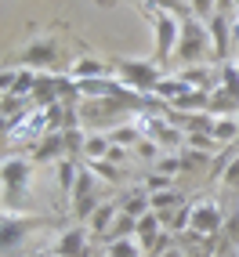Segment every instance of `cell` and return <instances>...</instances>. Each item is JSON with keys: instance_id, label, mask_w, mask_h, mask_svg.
Returning <instances> with one entry per match:
<instances>
[{"instance_id": "f1b7e54d", "label": "cell", "mask_w": 239, "mask_h": 257, "mask_svg": "<svg viewBox=\"0 0 239 257\" xmlns=\"http://www.w3.org/2000/svg\"><path fill=\"white\" fill-rule=\"evenodd\" d=\"M181 167H185L181 156H160V160H156V170H160V174H167V178H174Z\"/></svg>"}, {"instance_id": "83f0119b", "label": "cell", "mask_w": 239, "mask_h": 257, "mask_svg": "<svg viewBox=\"0 0 239 257\" xmlns=\"http://www.w3.org/2000/svg\"><path fill=\"white\" fill-rule=\"evenodd\" d=\"M91 174H94V178H101V181H109V185H116V181H120V170H116V163H112V160H94V163H91Z\"/></svg>"}, {"instance_id": "4dcf8cb0", "label": "cell", "mask_w": 239, "mask_h": 257, "mask_svg": "<svg viewBox=\"0 0 239 257\" xmlns=\"http://www.w3.org/2000/svg\"><path fill=\"white\" fill-rule=\"evenodd\" d=\"M134 149H138L145 160H156V156H160V142H149V138H142V142L134 145Z\"/></svg>"}, {"instance_id": "e0dca14e", "label": "cell", "mask_w": 239, "mask_h": 257, "mask_svg": "<svg viewBox=\"0 0 239 257\" xmlns=\"http://www.w3.org/2000/svg\"><path fill=\"white\" fill-rule=\"evenodd\" d=\"M98 76H105V62L94 58V55H80L73 62V69H69V80H98Z\"/></svg>"}, {"instance_id": "9a60e30c", "label": "cell", "mask_w": 239, "mask_h": 257, "mask_svg": "<svg viewBox=\"0 0 239 257\" xmlns=\"http://www.w3.org/2000/svg\"><path fill=\"white\" fill-rule=\"evenodd\" d=\"M181 203H185V196L178 192L174 185H170V188H160V192H149V207L160 214V221H167V214H170V210H178Z\"/></svg>"}, {"instance_id": "f546056e", "label": "cell", "mask_w": 239, "mask_h": 257, "mask_svg": "<svg viewBox=\"0 0 239 257\" xmlns=\"http://www.w3.org/2000/svg\"><path fill=\"white\" fill-rule=\"evenodd\" d=\"M145 188H149V192H160V188H170V178L156 170V174H149V178H145Z\"/></svg>"}, {"instance_id": "d6a6232c", "label": "cell", "mask_w": 239, "mask_h": 257, "mask_svg": "<svg viewBox=\"0 0 239 257\" xmlns=\"http://www.w3.org/2000/svg\"><path fill=\"white\" fill-rule=\"evenodd\" d=\"M228 239L239 243V214H232V221H228Z\"/></svg>"}, {"instance_id": "7a4b0ae2", "label": "cell", "mask_w": 239, "mask_h": 257, "mask_svg": "<svg viewBox=\"0 0 239 257\" xmlns=\"http://www.w3.org/2000/svg\"><path fill=\"white\" fill-rule=\"evenodd\" d=\"M174 58L181 65H196V62L214 58L210 29L203 26L199 19H192V15H185V19H181V37H178V47H174Z\"/></svg>"}, {"instance_id": "5b68a950", "label": "cell", "mask_w": 239, "mask_h": 257, "mask_svg": "<svg viewBox=\"0 0 239 257\" xmlns=\"http://www.w3.org/2000/svg\"><path fill=\"white\" fill-rule=\"evenodd\" d=\"M152 29H156V55L152 62H170L174 58V47H178V37H181V15H170L163 8H152Z\"/></svg>"}, {"instance_id": "277c9868", "label": "cell", "mask_w": 239, "mask_h": 257, "mask_svg": "<svg viewBox=\"0 0 239 257\" xmlns=\"http://www.w3.org/2000/svg\"><path fill=\"white\" fill-rule=\"evenodd\" d=\"M40 225H44L40 217H22V214H8L4 210L0 214V257H15Z\"/></svg>"}, {"instance_id": "7402d4cb", "label": "cell", "mask_w": 239, "mask_h": 257, "mask_svg": "<svg viewBox=\"0 0 239 257\" xmlns=\"http://www.w3.org/2000/svg\"><path fill=\"white\" fill-rule=\"evenodd\" d=\"M217 91L225 98H232V101H239V65L221 62V83H217Z\"/></svg>"}, {"instance_id": "7c38bea8", "label": "cell", "mask_w": 239, "mask_h": 257, "mask_svg": "<svg viewBox=\"0 0 239 257\" xmlns=\"http://www.w3.org/2000/svg\"><path fill=\"white\" fill-rule=\"evenodd\" d=\"M160 228H163V221H160V214H156V210H149V214H142V217H138V225H134V239L142 243V250H145V253H152V246L160 243Z\"/></svg>"}, {"instance_id": "8d00e7d4", "label": "cell", "mask_w": 239, "mask_h": 257, "mask_svg": "<svg viewBox=\"0 0 239 257\" xmlns=\"http://www.w3.org/2000/svg\"><path fill=\"white\" fill-rule=\"evenodd\" d=\"M44 257H47V253H44Z\"/></svg>"}, {"instance_id": "603a6c76", "label": "cell", "mask_w": 239, "mask_h": 257, "mask_svg": "<svg viewBox=\"0 0 239 257\" xmlns=\"http://www.w3.org/2000/svg\"><path fill=\"white\" fill-rule=\"evenodd\" d=\"M109 149H112V138H109V134H87V138H83V156H87L91 163H94V160H105Z\"/></svg>"}, {"instance_id": "ba28073f", "label": "cell", "mask_w": 239, "mask_h": 257, "mask_svg": "<svg viewBox=\"0 0 239 257\" xmlns=\"http://www.w3.org/2000/svg\"><path fill=\"white\" fill-rule=\"evenodd\" d=\"M69 199H73V214H76V221H87V217L94 214L98 199H94V174H91V167L80 170V178H76V185H73Z\"/></svg>"}, {"instance_id": "6da1fadb", "label": "cell", "mask_w": 239, "mask_h": 257, "mask_svg": "<svg viewBox=\"0 0 239 257\" xmlns=\"http://www.w3.org/2000/svg\"><path fill=\"white\" fill-rule=\"evenodd\" d=\"M33 181V160L29 156H8L0 160V188H4V210L15 214L26 199V188Z\"/></svg>"}, {"instance_id": "cb8c5ba5", "label": "cell", "mask_w": 239, "mask_h": 257, "mask_svg": "<svg viewBox=\"0 0 239 257\" xmlns=\"http://www.w3.org/2000/svg\"><path fill=\"white\" fill-rule=\"evenodd\" d=\"M101 257H145L138 239H116V243H105Z\"/></svg>"}, {"instance_id": "44dd1931", "label": "cell", "mask_w": 239, "mask_h": 257, "mask_svg": "<svg viewBox=\"0 0 239 257\" xmlns=\"http://www.w3.org/2000/svg\"><path fill=\"white\" fill-rule=\"evenodd\" d=\"M134 225H138V217H131V214L120 210L116 221L109 225V232L101 235V239H105V243H116V239H134Z\"/></svg>"}, {"instance_id": "9c48e42d", "label": "cell", "mask_w": 239, "mask_h": 257, "mask_svg": "<svg viewBox=\"0 0 239 257\" xmlns=\"http://www.w3.org/2000/svg\"><path fill=\"white\" fill-rule=\"evenodd\" d=\"M232 26H235V19H232L228 11H217L214 19L207 22V29H210V44H214V58H221V62H228V47H232V40H235Z\"/></svg>"}, {"instance_id": "d6986e66", "label": "cell", "mask_w": 239, "mask_h": 257, "mask_svg": "<svg viewBox=\"0 0 239 257\" xmlns=\"http://www.w3.org/2000/svg\"><path fill=\"white\" fill-rule=\"evenodd\" d=\"M76 178H80L76 160H73V156H62V160L55 163V181H58V188H62V192H73Z\"/></svg>"}, {"instance_id": "3957f363", "label": "cell", "mask_w": 239, "mask_h": 257, "mask_svg": "<svg viewBox=\"0 0 239 257\" xmlns=\"http://www.w3.org/2000/svg\"><path fill=\"white\" fill-rule=\"evenodd\" d=\"M116 73H120V80H124L131 91H138L145 98L156 91V83L163 80L160 62H149V58H120L116 62Z\"/></svg>"}, {"instance_id": "5bb4252c", "label": "cell", "mask_w": 239, "mask_h": 257, "mask_svg": "<svg viewBox=\"0 0 239 257\" xmlns=\"http://www.w3.org/2000/svg\"><path fill=\"white\" fill-rule=\"evenodd\" d=\"M192 87L185 83V76L178 73V76H163L160 83H156V91H152V98H160V105H174V101L181 98V94H189Z\"/></svg>"}, {"instance_id": "d4e9b609", "label": "cell", "mask_w": 239, "mask_h": 257, "mask_svg": "<svg viewBox=\"0 0 239 257\" xmlns=\"http://www.w3.org/2000/svg\"><path fill=\"white\" fill-rule=\"evenodd\" d=\"M109 138H112V145H120V149H134V145L142 142V127H138V123L116 127V131H109Z\"/></svg>"}, {"instance_id": "8992f818", "label": "cell", "mask_w": 239, "mask_h": 257, "mask_svg": "<svg viewBox=\"0 0 239 257\" xmlns=\"http://www.w3.org/2000/svg\"><path fill=\"white\" fill-rule=\"evenodd\" d=\"M221 228H225V214H221L217 199H203L192 203V214H189V232L199 239H214Z\"/></svg>"}, {"instance_id": "30bf717a", "label": "cell", "mask_w": 239, "mask_h": 257, "mask_svg": "<svg viewBox=\"0 0 239 257\" xmlns=\"http://www.w3.org/2000/svg\"><path fill=\"white\" fill-rule=\"evenodd\" d=\"M65 152H69L65 149V131H47L40 145L33 149V163H58Z\"/></svg>"}, {"instance_id": "2e32d148", "label": "cell", "mask_w": 239, "mask_h": 257, "mask_svg": "<svg viewBox=\"0 0 239 257\" xmlns=\"http://www.w3.org/2000/svg\"><path fill=\"white\" fill-rule=\"evenodd\" d=\"M116 214H120V203H98V207H94V214L87 217V232L101 239V235L109 232V225L116 221Z\"/></svg>"}, {"instance_id": "52a82bcc", "label": "cell", "mask_w": 239, "mask_h": 257, "mask_svg": "<svg viewBox=\"0 0 239 257\" xmlns=\"http://www.w3.org/2000/svg\"><path fill=\"white\" fill-rule=\"evenodd\" d=\"M47 131H51L47 109H29L8 127V138H11V145H22V142H40Z\"/></svg>"}, {"instance_id": "e575fe53", "label": "cell", "mask_w": 239, "mask_h": 257, "mask_svg": "<svg viewBox=\"0 0 239 257\" xmlns=\"http://www.w3.org/2000/svg\"><path fill=\"white\" fill-rule=\"evenodd\" d=\"M235 19V26H232V33H235V44H239V15H232Z\"/></svg>"}, {"instance_id": "ac0fdd59", "label": "cell", "mask_w": 239, "mask_h": 257, "mask_svg": "<svg viewBox=\"0 0 239 257\" xmlns=\"http://www.w3.org/2000/svg\"><path fill=\"white\" fill-rule=\"evenodd\" d=\"M120 210L131 214V217L149 214V210H152V207H149V188H127V192L120 196Z\"/></svg>"}, {"instance_id": "4fadbf2b", "label": "cell", "mask_w": 239, "mask_h": 257, "mask_svg": "<svg viewBox=\"0 0 239 257\" xmlns=\"http://www.w3.org/2000/svg\"><path fill=\"white\" fill-rule=\"evenodd\" d=\"M55 62V40H33L26 51H22V69H44V65Z\"/></svg>"}, {"instance_id": "836d02e7", "label": "cell", "mask_w": 239, "mask_h": 257, "mask_svg": "<svg viewBox=\"0 0 239 257\" xmlns=\"http://www.w3.org/2000/svg\"><path fill=\"white\" fill-rule=\"evenodd\" d=\"M217 8H221V11H228V15H232V8H235V0H217Z\"/></svg>"}, {"instance_id": "4316f807", "label": "cell", "mask_w": 239, "mask_h": 257, "mask_svg": "<svg viewBox=\"0 0 239 257\" xmlns=\"http://www.w3.org/2000/svg\"><path fill=\"white\" fill-rule=\"evenodd\" d=\"M185 145L196 149V152H207V156H210V149H214L217 142H214V134H210V131H189V134H185Z\"/></svg>"}, {"instance_id": "d590c367", "label": "cell", "mask_w": 239, "mask_h": 257, "mask_svg": "<svg viewBox=\"0 0 239 257\" xmlns=\"http://www.w3.org/2000/svg\"><path fill=\"white\" fill-rule=\"evenodd\" d=\"M232 15H239V0H235V8H232Z\"/></svg>"}, {"instance_id": "ffe728a7", "label": "cell", "mask_w": 239, "mask_h": 257, "mask_svg": "<svg viewBox=\"0 0 239 257\" xmlns=\"http://www.w3.org/2000/svg\"><path fill=\"white\" fill-rule=\"evenodd\" d=\"M214 142L217 145H225V142H232L235 134H239V116H228V112H217L214 116Z\"/></svg>"}, {"instance_id": "1f68e13d", "label": "cell", "mask_w": 239, "mask_h": 257, "mask_svg": "<svg viewBox=\"0 0 239 257\" xmlns=\"http://www.w3.org/2000/svg\"><path fill=\"white\" fill-rule=\"evenodd\" d=\"M221 181H225L228 188H235V185H239V160H232V163L225 167V174H221Z\"/></svg>"}, {"instance_id": "8fae6325", "label": "cell", "mask_w": 239, "mask_h": 257, "mask_svg": "<svg viewBox=\"0 0 239 257\" xmlns=\"http://www.w3.org/2000/svg\"><path fill=\"white\" fill-rule=\"evenodd\" d=\"M83 250H87V228L76 225V228H69V232H62V239L55 243L51 257H83Z\"/></svg>"}, {"instance_id": "484cf974", "label": "cell", "mask_w": 239, "mask_h": 257, "mask_svg": "<svg viewBox=\"0 0 239 257\" xmlns=\"http://www.w3.org/2000/svg\"><path fill=\"white\" fill-rule=\"evenodd\" d=\"M185 8H189V15H192V19H199L203 26H207L214 15L221 11V8H217V0H185Z\"/></svg>"}]
</instances>
